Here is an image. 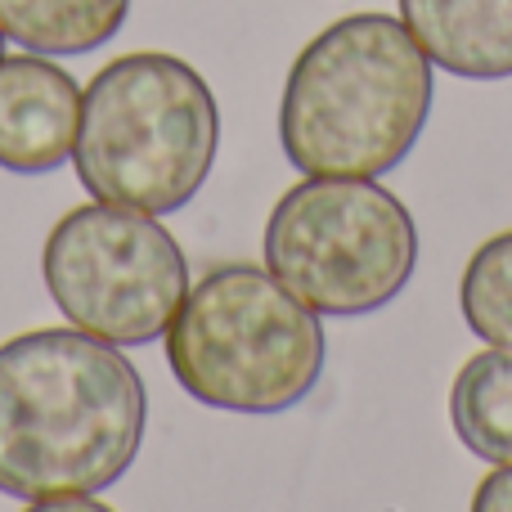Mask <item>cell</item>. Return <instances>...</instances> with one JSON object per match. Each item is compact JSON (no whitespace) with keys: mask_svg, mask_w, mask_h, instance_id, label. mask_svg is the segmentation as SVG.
I'll use <instances>...</instances> for the list:
<instances>
[{"mask_svg":"<svg viewBox=\"0 0 512 512\" xmlns=\"http://www.w3.org/2000/svg\"><path fill=\"white\" fill-rule=\"evenodd\" d=\"M459 306L481 342L512 351V230L495 234L472 252L459 283Z\"/></svg>","mask_w":512,"mask_h":512,"instance_id":"obj_11","label":"cell"},{"mask_svg":"<svg viewBox=\"0 0 512 512\" xmlns=\"http://www.w3.org/2000/svg\"><path fill=\"white\" fill-rule=\"evenodd\" d=\"M131 0H0V32L32 54L68 59L108 45Z\"/></svg>","mask_w":512,"mask_h":512,"instance_id":"obj_9","label":"cell"},{"mask_svg":"<svg viewBox=\"0 0 512 512\" xmlns=\"http://www.w3.org/2000/svg\"><path fill=\"white\" fill-rule=\"evenodd\" d=\"M41 274L63 319L113 346L167 337L189 297V261L158 216L99 198L50 230Z\"/></svg>","mask_w":512,"mask_h":512,"instance_id":"obj_6","label":"cell"},{"mask_svg":"<svg viewBox=\"0 0 512 512\" xmlns=\"http://www.w3.org/2000/svg\"><path fill=\"white\" fill-rule=\"evenodd\" d=\"M472 508L477 512H512V463L495 468L472 495Z\"/></svg>","mask_w":512,"mask_h":512,"instance_id":"obj_12","label":"cell"},{"mask_svg":"<svg viewBox=\"0 0 512 512\" xmlns=\"http://www.w3.org/2000/svg\"><path fill=\"white\" fill-rule=\"evenodd\" d=\"M265 270L315 315L355 319L391 306L414 279L418 230L378 180L306 176L265 221Z\"/></svg>","mask_w":512,"mask_h":512,"instance_id":"obj_5","label":"cell"},{"mask_svg":"<svg viewBox=\"0 0 512 512\" xmlns=\"http://www.w3.org/2000/svg\"><path fill=\"white\" fill-rule=\"evenodd\" d=\"M324 355L319 315L256 265H216L167 328L176 382L221 414L270 418L301 405L324 373Z\"/></svg>","mask_w":512,"mask_h":512,"instance_id":"obj_4","label":"cell"},{"mask_svg":"<svg viewBox=\"0 0 512 512\" xmlns=\"http://www.w3.org/2000/svg\"><path fill=\"white\" fill-rule=\"evenodd\" d=\"M432 59L391 14H346L297 54L279 104L283 153L306 176L378 180L432 117Z\"/></svg>","mask_w":512,"mask_h":512,"instance_id":"obj_2","label":"cell"},{"mask_svg":"<svg viewBox=\"0 0 512 512\" xmlns=\"http://www.w3.org/2000/svg\"><path fill=\"white\" fill-rule=\"evenodd\" d=\"M216 149V95L176 54H122L81 90L72 162L81 189L99 203L149 216L180 212L207 185Z\"/></svg>","mask_w":512,"mask_h":512,"instance_id":"obj_3","label":"cell"},{"mask_svg":"<svg viewBox=\"0 0 512 512\" xmlns=\"http://www.w3.org/2000/svg\"><path fill=\"white\" fill-rule=\"evenodd\" d=\"M450 423L477 459L512 463V351L490 346L472 355L450 387Z\"/></svg>","mask_w":512,"mask_h":512,"instance_id":"obj_10","label":"cell"},{"mask_svg":"<svg viewBox=\"0 0 512 512\" xmlns=\"http://www.w3.org/2000/svg\"><path fill=\"white\" fill-rule=\"evenodd\" d=\"M432 68L468 81L512 77V0H400Z\"/></svg>","mask_w":512,"mask_h":512,"instance_id":"obj_8","label":"cell"},{"mask_svg":"<svg viewBox=\"0 0 512 512\" xmlns=\"http://www.w3.org/2000/svg\"><path fill=\"white\" fill-rule=\"evenodd\" d=\"M81 86L50 54H0V171L45 176L72 158Z\"/></svg>","mask_w":512,"mask_h":512,"instance_id":"obj_7","label":"cell"},{"mask_svg":"<svg viewBox=\"0 0 512 512\" xmlns=\"http://www.w3.org/2000/svg\"><path fill=\"white\" fill-rule=\"evenodd\" d=\"M0 45H5V32H0Z\"/></svg>","mask_w":512,"mask_h":512,"instance_id":"obj_13","label":"cell"},{"mask_svg":"<svg viewBox=\"0 0 512 512\" xmlns=\"http://www.w3.org/2000/svg\"><path fill=\"white\" fill-rule=\"evenodd\" d=\"M144 382L122 346L36 328L0 346V490L27 504L117 486L144 441Z\"/></svg>","mask_w":512,"mask_h":512,"instance_id":"obj_1","label":"cell"}]
</instances>
